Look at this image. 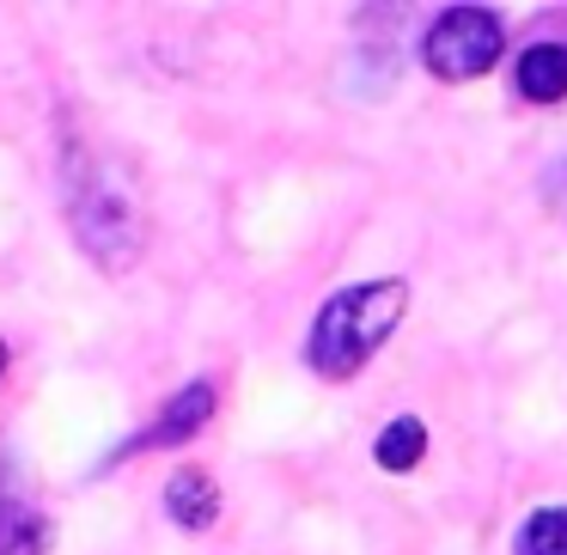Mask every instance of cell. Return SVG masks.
<instances>
[{"mask_svg": "<svg viewBox=\"0 0 567 555\" xmlns=\"http://www.w3.org/2000/svg\"><path fill=\"white\" fill-rule=\"evenodd\" d=\"M62 214L104 275H128L147 250V208L135 184L86 135H62Z\"/></svg>", "mask_w": 567, "mask_h": 555, "instance_id": "1", "label": "cell"}, {"mask_svg": "<svg viewBox=\"0 0 567 555\" xmlns=\"http://www.w3.org/2000/svg\"><path fill=\"white\" fill-rule=\"evenodd\" d=\"M409 281L403 275H379V281L336 287L318 306L306 330V367L330 384H348L379 360V348L396 336V323L409 318Z\"/></svg>", "mask_w": 567, "mask_h": 555, "instance_id": "2", "label": "cell"}, {"mask_svg": "<svg viewBox=\"0 0 567 555\" xmlns=\"http://www.w3.org/2000/svg\"><path fill=\"white\" fill-rule=\"evenodd\" d=\"M506 50V25L494 7H445L440 19L421 38V62H427L433 80L445 86H464V80H482Z\"/></svg>", "mask_w": 567, "mask_h": 555, "instance_id": "3", "label": "cell"}, {"mask_svg": "<svg viewBox=\"0 0 567 555\" xmlns=\"http://www.w3.org/2000/svg\"><path fill=\"white\" fill-rule=\"evenodd\" d=\"M214 415H220V384H214V379H189L184 391H172V397H165V403H159V415H153L141 433H128V440L116 445V452L104 458L99 470L128 464V458H141V452H159V445H189V440H196V433L208 428Z\"/></svg>", "mask_w": 567, "mask_h": 555, "instance_id": "4", "label": "cell"}, {"mask_svg": "<svg viewBox=\"0 0 567 555\" xmlns=\"http://www.w3.org/2000/svg\"><path fill=\"white\" fill-rule=\"evenodd\" d=\"M43 543H50V525L31 506L19 464L0 452V555H43Z\"/></svg>", "mask_w": 567, "mask_h": 555, "instance_id": "5", "label": "cell"}, {"mask_svg": "<svg viewBox=\"0 0 567 555\" xmlns=\"http://www.w3.org/2000/svg\"><path fill=\"white\" fill-rule=\"evenodd\" d=\"M513 92L525 104H561L567 99V43L561 38H537V43H525L518 50V62H513Z\"/></svg>", "mask_w": 567, "mask_h": 555, "instance_id": "6", "label": "cell"}, {"mask_svg": "<svg viewBox=\"0 0 567 555\" xmlns=\"http://www.w3.org/2000/svg\"><path fill=\"white\" fill-rule=\"evenodd\" d=\"M165 518L184 531H208L220 518V489H214L208 470H196V464L172 470V482H165Z\"/></svg>", "mask_w": 567, "mask_h": 555, "instance_id": "7", "label": "cell"}, {"mask_svg": "<svg viewBox=\"0 0 567 555\" xmlns=\"http://www.w3.org/2000/svg\"><path fill=\"white\" fill-rule=\"evenodd\" d=\"M427 458V421L421 415H396L379 428V440H372V464L391 470V476H409V470Z\"/></svg>", "mask_w": 567, "mask_h": 555, "instance_id": "8", "label": "cell"}, {"mask_svg": "<svg viewBox=\"0 0 567 555\" xmlns=\"http://www.w3.org/2000/svg\"><path fill=\"white\" fill-rule=\"evenodd\" d=\"M513 555H567V506H537L513 531Z\"/></svg>", "mask_w": 567, "mask_h": 555, "instance_id": "9", "label": "cell"}, {"mask_svg": "<svg viewBox=\"0 0 567 555\" xmlns=\"http://www.w3.org/2000/svg\"><path fill=\"white\" fill-rule=\"evenodd\" d=\"M543 202H549L555 220H567V147L543 165Z\"/></svg>", "mask_w": 567, "mask_h": 555, "instance_id": "10", "label": "cell"}, {"mask_svg": "<svg viewBox=\"0 0 567 555\" xmlns=\"http://www.w3.org/2000/svg\"><path fill=\"white\" fill-rule=\"evenodd\" d=\"M7 367H13V348L0 342V379H7Z\"/></svg>", "mask_w": 567, "mask_h": 555, "instance_id": "11", "label": "cell"}]
</instances>
